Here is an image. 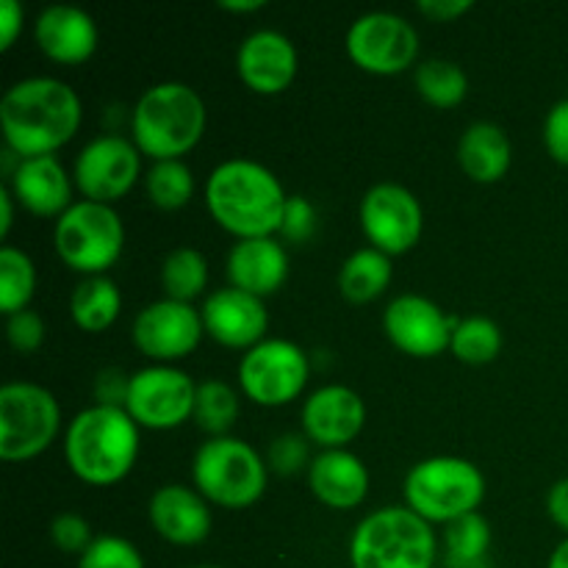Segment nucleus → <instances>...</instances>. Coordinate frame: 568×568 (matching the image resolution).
<instances>
[{
	"label": "nucleus",
	"instance_id": "obj_28",
	"mask_svg": "<svg viewBox=\"0 0 568 568\" xmlns=\"http://www.w3.org/2000/svg\"><path fill=\"white\" fill-rule=\"evenodd\" d=\"M161 286L166 300L192 305L209 286V261L194 247H175L161 264Z\"/></svg>",
	"mask_w": 568,
	"mask_h": 568
},
{
	"label": "nucleus",
	"instance_id": "obj_14",
	"mask_svg": "<svg viewBox=\"0 0 568 568\" xmlns=\"http://www.w3.org/2000/svg\"><path fill=\"white\" fill-rule=\"evenodd\" d=\"M361 227L375 250L405 255L419 244L425 211L416 194L399 183H375L361 200Z\"/></svg>",
	"mask_w": 568,
	"mask_h": 568
},
{
	"label": "nucleus",
	"instance_id": "obj_20",
	"mask_svg": "<svg viewBox=\"0 0 568 568\" xmlns=\"http://www.w3.org/2000/svg\"><path fill=\"white\" fill-rule=\"evenodd\" d=\"M148 516L153 530L175 547H197L211 532L209 499L197 488L178 486V483L161 486L150 497Z\"/></svg>",
	"mask_w": 568,
	"mask_h": 568
},
{
	"label": "nucleus",
	"instance_id": "obj_6",
	"mask_svg": "<svg viewBox=\"0 0 568 568\" xmlns=\"http://www.w3.org/2000/svg\"><path fill=\"white\" fill-rule=\"evenodd\" d=\"M405 508L430 525H449L477 514L486 499V477L471 460L455 455L425 458L405 475Z\"/></svg>",
	"mask_w": 568,
	"mask_h": 568
},
{
	"label": "nucleus",
	"instance_id": "obj_23",
	"mask_svg": "<svg viewBox=\"0 0 568 568\" xmlns=\"http://www.w3.org/2000/svg\"><path fill=\"white\" fill-rule=\"evenodd\" d=\"M288 277V253L275 236L244 239L227 253V281L253 297H272Z\"/></svg>",
	"mask_w": 568,
	"mask_h": 568
},
{
	"label": "nucleus",
	"instance_id": "obj_43",
	"mask_svg": "<svg viewBox=\"0 0 568 568\" xmlns=\"http://www.w3.org/2000/svg\"><path fill=\"white\" fill-rule=\"evenodd\" d=\"M416 9L433 22H453L471 9V0H419Z\"/></svg>",
	"mask_w": 568,
	"mask_h": 568
},
{
	"label": "nucleus",
	"instance_id": "obj_16",
	"mask_svg": "<svg viewBox=\"0 0 568 568\" xmlns=\"http://www.w3.org/2000/svg\"><path fill=\"white\" fill-rule=\"evenodd\" d=\"M455 316H447L433 300L422 294H399L383 314L388 342L414 358H436L453 344Z\"/></svg>",
	"mask_w": 568,
	"mask_h": 568
},
{
	"label": "nucleus",
	"instance_id": "obj_8",
	"mask_svg": "<svg viewBox=\"0 0 568 568\" xmlns=\"http://www.w3.org/2000/svg\"><path fill=\"white\" fill-rule=\"evenodd\" d=\"M53 247L70 270L94 277L109 272L125 247V227L111 205L78 200L55 220Z\"/></svg>",
	"mask_w": 568,
	"mask_h": 568
},
{
	"label": "nucleus",
	"instance_id": "obj_5",
	"mask_svg": "<svg viewBox=\"0 0 568 568\" xmlns=\"http://www.w3.org/2000/svg\"><path fill=\"white\" fill-rule=\"evenodd\" d=\"M438 538L410 508H381L349 538L353 568H436Z\"/></svg>",
	"mask_w": 568,
	"mask_h": 568
},
{
	"label": "nucleus",
	"instance_id": "obj_1",
	"mask_svg": "<svg viewBox=\"0 0 568 568\" xmlns=\"http://www.w3.org/2000/svg\"><path fill=\"white\" fill-rule=\"evenodd\" d=\"M81 116V98L59 78H26L0 100V128L17 159L55 155L78 133Z\"/></svg>",
	"mask_w": 568,
	"mask_h": 568
},
{
	"label": "nucleus",
	"instance_id": "obj_44",
	"mask_svg": "<svg viewBox=\"0 0 568 568\" xmlns=\"http://www.w3.org/2000/svg\"><path fill=\"white\" fill-rule=\"evenodd\" d=\"M547 514L560 530L568 532V477L558 480L547 494Z\"/></svg>",
	"mask_w": 568,
	"mask_h": 568
},
{
	"label": "nucleus",
	"instance_id": "obj_47",
	"mask_svg": "<svg viewBox=\"0 0 568 568\" xmlns=\"http://www.w3.org/2000/svg\"><path fill=\"white\" fill-rule=\"evenodd\" d=\"M547 568H568V538L566 541H560L558 547H555V552L549 555Z\"/></svg>",
	"mask_w": 568,
	"mask_h": 568
},
{
	"label": "nucleus",
	"instance_id": "obj_27",
	"mask_svg": "<svg viewBox=\"0 0 568 568\" xmlns=\"http://www.w3.org/2000/svg\"><path fill=\"white\" fill-rule=\"evenodd\" d=\"M122 311L120 288L111 277H83L70 297V316L83 333H103L116 322Z\"/></svg>",
	"mask_w": 568,
	"mask_h": 568
},
{
	"label": "nucleus",
	"instance_id": "obj_19",
	"mask_svg": "<svg viewBox=\"0 0 568 568\" xmlns=\"http://www.w3.org/2000/svg\"><path fill=\"white\" fill-rule=\"evenodd\" d=\"M297 67L300 59L292 39L270 28L250 33L236 53V72L244 87L266 98L286 92L297 78Z\"/></svg>",
	"mask_w": 568,
	"mask_h": 568
},
{
	"label": "nucleus",
	"instance_id": "obj_35",
	"mask_svg": "<svg viewBox=\"0 0 568 568\" xmlns=\"http://www.w3.org/2000/svg\"><path fill=\"white\" fill-rule=\"evenodd\" d=\"M78 568H144L142 552L122 536H98L78 558Z\"/></svg>",
	"mask_w": 568,
	"mask_h": 568
},
{
	"label": "nucleus",
	"instance_id": "obj_40",
	"mask_svg": "<svg viewBox=\"0 0 568 568\" xmlns=\"http://www.w3.org/2000/svg\"><path fill=\"white\" fill-rule=\"evenodd\" d=\"M544 144L558 164L568 166V100H560L549 109L544 120Z\"/></svg>",
	"mask_w": 568,
	"mask_h": 568
},
{
	"label": "nucleus",
	"instance_id": "obj_10",
	"mask_svg": "<svg viewBox=\"0 0 568 568\" xmlns=\"http://www.w3.org/2000/svg\"><path fill=\"white\" fill-rule=\"evenodd\" d=\"M311 361L286 338H266L242 355L239 383L244 397L261 408H281L297 399L308 386Z\"/></svg>",
	"mask_w": 568,
	"mask_h": 568
},
{
	"label": "nucleus",
	"instance_id": "obj_31",
	"mask_svg": "<svg viewBox=\"0 0 568 568\" xmlns=\"http://www.w3.org/2000/svg\"><path fill=\"white\" fill-rule=\"evenodd\" d=\"M194 425L211 438L227 436L239 419V394L222 381L197 383V399H194Z\"/></svg>",
	"mask_w": 568,
	"mask_h": 568
},
{
	"label": "nucleus",
	"instance_id": "obj_45",
	"mask_svg": "<svg viewBox=\"0 0 568 568\" xmlns=\"http://www.w3.org/2000/svg\"><path fill=\"white\" fill-rule=\"evenodd\" d=\"M14 194L9 189H0V239L9 236L11 225H14Z\"/></svg>",
	"mask_w": 568,
	"mask_h": 568
},
{
	"label": "nucleus",
	"instance_id": "obj_18",
	"mask_svg": "<svg viewBox=\"0 0 568 568\" xmlns=\"http://www.w3.org/2000/svg\"><path fill=\"white\" fill-rule=\"evenodd\" d=\"M366 405L347 386H322L303 405V436L322 449H344L361 436Z\"/></svg>",
	"mask_w": 568,
	"mask_h": 568
},
{
	"label": "nucleus",
	"instance_id": "obj_36",
	"mask_svg": "<svg viewBox=\"0 0 568 568\" xmlns=\"http://www.w3.org/2000/svg\"><path fill=\"white\" fill-rule=\"evenodd\" d=\"M50 538H53L55 549L81 558L98 536H94L92 525L81 514H59L53 519V525H50Z\"/></svg>",
	"mask_w": 568,
	"mask_h": 568
},
{
	"label": "nucleus",
	"instance_id": "obj_42",
	"mask_svg": "<svg viewBox=\"0 0 568 568\" xmlns=\"http://www.w3.org/2000/svg\"><path fill=\"white\" fill-rule=\"evenodd\" d=\"M22 6L17 0H0V50H11L22 31Z\"/></svg>",
	"mask_w": 568,
	"mask_h": 568
},
{
	"label": "nucleus",
	"instance_id": "obj_15",
	"mask_svg": "<svg viewBox=\"0 0 568 568\" xmlns=\"http://www.w3.org/2000/svg\"><path fill=\"white\" fill-rule=\"evenodd\" d=\"M205 336L203 316L194 305L175 303V300H159L144 305L133 320L131 338L144 358L155 364L170 366L200 347Z\"/></svg>",
	"mask_w": 568,
	"mask_h": 568
},
{
	"label": "nucleus",
	"instance_id": "obj_26",
	"mask_svg": "<svg viewBox=\"0 0 568 568\" xmlns=\"http://www.w3.org/2000/svg\"><path fill=\"white\" fill-rule=\"evenodd\" d=\"M392 258L375 247L355 250L338 272V288L353 305H366L381 297L392 283Z\"/></svg>",
	"mask_w": 568,
	"mask_h": 568
},
{
	"label": "nucleus",
	"instance_id": "obj_22",
	"mask_svg": "<svg viewBox=\"0 0 568 568\" xmlns=\"http://www.w3.org/2000/svg\"><path fill=\"white\" fill-rule=\"evenodd\" d=\"M9 192L33 216H55L59 220L72 205V181L55 155L17 161Z\"/></svg>",
	"mask_w": 568,
	"mask_h": 568
},
{
	"label": "nucleus",
	"instance_id": "obj_37",
	"mask_svg": "<svg viewBox=\"0 0 568 568\" xmlns=\"http://www.w3.org/2000/svg\"><path fill=\"white\" fill-rule=\"evenodd\" d=\"M44 333H48L44 320L31 308L17 311V314H11L9 322H6V336H9V344L22 355L37 353V349L44 344Z\"/></svg>",
	"mask_w": 568,
	"mask_h": 568
},
{
	"label": "nucleus",
	"instance_id": "obj_13",
	"mask_svg": "<svg viewBox=\"0 0 568 568\" xmlns=\"http://www.w3.org/2000/svg\"><path fill=\"white\" fill-rule=\"evenodd\" d=\"M142 175V153L133 139L103 133L78 153L72 178L83 200L111 205L122 200Z\"/></svg>",
	"mask_w": 568,
	"mask_h": 568
},
{
	"label": "nucleus",
	"instance_id": "obj_29",
	"mask_svg": "<svg viewBox=\"0 0 568 568\" xmlns=\"http://www.w3.org/2000/svg\"><path fill=\"white\" fill-rule=\"evenodd\" d=\"M416 92L436 109H455L469 94V78L455 61L427 59L414 70Z\"/></svg>",
	"mask_w": 568,
	"mask_h": 568
},
{
	"label": "nucleus",
	"instance_id": "obj_30",
	"mask_svg": "<svg viewBox=\"0 0 568 568\" xmlns=\"http://www.w3.org/2000/svg\"><path fill=\"white\" fill-rule=\"evenodd\" d=\"M144 192L150 203L161 211L186 209L194 197V175L181 159L153 161L144 175Z\"/></svg>",
	"mask_w": 568,
	"mask_h": 568
},
{
	"label": "nucleus",
	"instance_id": "obj_17",
	"mask_svg": "<svg viewBox=\"0 0 568 568\" xmlns=\"http://www.w3.org/2000/svg\"><path fill=\"white\" fill-rule=\"evenodd\" d=\"M200 316H203L205 336L227 349H253L255 344L266 342L270 331V311L264 300L233 286L209 294Z\"/></svg>",
	"mask_w": 568,
	"mask_h": 568
},
{
	"label": "nucleus",
	"instance_id": "obj_38",
	"mask_svg": "<svg viewBox=\"0 0 568 568\" xmlns=\"http://www.w3.org/2000/svg\"><path fill=\"white\" fill-rule=\"evenodd\" d=\"M316 227V211L303 194H292L286 203V211H283L281 222V236L292 244L308 242L311 233Z\"/></svg>",
	"mask_w": 568,
	"mask_h": 568
},
{
	"label": "nucleus",
	"instance_id": "obj_24",
	"mask_svg": "<svg viewBox=\"0 0 568 568\" xmlns=\"http://www.w3.org/2000/svg\"><path fill=\"white\" fill-rule=\"evenodd\" d=\"M311 494L333 510H353L369 494V471L347 449H322L308 466Z\"/></svg>",
	"mask_w": 568,
	"mask_h": 568
},
{
	"label": "nucleus",
	"instance_id": "obj_21",
	"mask_svg": "<svg viewBox=\"0 0 568 568\" xmlns=\"http://www.w3.org/2000/svg\"><path fill=\"white\" fill-rule=\"evenodd\" d=\"M39 50L55 64H83L98 50V26L78 6H48L33 22Z\"/></svg>",
	"mask_w": 568,
	"mask_h": 568
},
{
	"label": "nucleus",
	"instance_id": "obj_33",
	"mask_svg": "<svg viewBox=\"0 0 568 568\" xmlns=\"http://www.w3.org/2000/svg\"><path fill=\"white\" fill-rule=\"evenodd\" d=\"M449 349H453L455 358L464 361V364H491L499 355V349H503V331H499L497 322H491L488 316L458 320Z\"/></svg>",
	"mask_w": 568,
	"mask_h": 568
},
{
	"label": "nucleus",
	"instance_id": "obj_11",
	"mask_svg": "<svg viewBox=\"0 0 568 568\" xmlns=\"http://www.w3.org/2000/svg\"><path fill=\"white\" fill-rule=\"evenodd\" d=\"M344 48L358 70L369 75H399L416 64L419 33L405 17L369 11L349 26Z\"/></svg>",
	"mask_w": 568,
	"mask_h": 568
},
{
	"label": "nucleus",
	"instance_id": "obj_48",
	"mask_svg": "<svg viewBox=\"0 0 568 568\" xmlns=\"http://www.w3.org/2000/svg\"><path fill=\"white\" fill-rule=\"evenodd\" d=\"M192 568H222V566H192Z\"/></svg>",
	"mask_w": 568,
	"mask_h": 568
},
{
	"label": "nucleus",
	"instance_id": "obj_3",
	"mask_svg": "<svg viewBox=\"0 0 568 568\" xmlns=\"http://www.w3.org/2000/svg\"><path fill=\"white\" fill-rule=\"evenodd\" d=\"M64 458L78 480L89 486H114L136 466L139 425L125 408L92 405L67 427Z\"/></svg>",
	"mask_w": 568,
	"mask_h": 568
},
{
	"label": "nucleus",
	"instance_id": "obj_34",
	"mask_svg": "<svg viewBox=\"0 0 568 568\" xmlns=\"http://www.w3.org/2000/svg\"><path fill=\"white\" fill-rule=\"evenodd\" d=\"M444 547H447L449 566H477L486 558L491 547V527L480 514L460 516L449 521L444 532Z\"/></svg>",
	"mask_w": 568,
	"mask_h": 568
},
{
	"label": "nucleus",
	"instance_id": "obj_46",
	"mask_svg": "<svg viewBox=\"0 0 568 568\" xmlns=\"http://www.w3.org/2000/svg\"><path fill=\"white\" fill-rule=\"evenodd\" d=\"M222 11H233V14H253V11L266 9V0H222Z\"/></svg>",
	"mask_w": 568,
	"mask_h": 568
},
{
	"label": "nucleus",
	"instance_id": "obj_9",
	"mask_svg": "<svg viewBox=\"0 0 568 568\" xmlns=\"http://www.w3.org/2000/svg\"><path fill=\"white\" fill-rule=\"evenodd\" d=\"M61 430V408L44 386L11 381L0 388V458L22 464L42 455Z\"/></svg>",
	"mask_w": 568,
	"mask_h": 568
},
{
	"label": "nucleus",
	"instance_id": "obj_2",
	"mask_svg": "<svg viewBox=\"0 0 568 568\" xmlns=\"http://www.w3.org/2000/svg\"><path fill=\"white\" fill-rule=\"evenodd\" d=\"M288 194L275 172L250 159H231L214 166L205 181V205L216 225L244 239H270L281 233Z\"/></svg>",
	"mask_w": 568,
	"mask_h": 568
},
{
	"label": "nucleus",
	"instance_id": "obj_7",
	"mask_svg": "<svg viewBox=\"0 0 568 568\" xmlns=\"http://www.w3.org/2000/svg\"><path fill=\"white\" fill-rule=\"evenodd\" d=\"M266 464L247 442L231 436L209 438L194 453L192 483L209 503L244 510L266 491Z\"/></svg>",
	"mask_w": 568,
	"mask_h": 568
},
{
	"label": "nucleus",
	"instance_id": "obj_25",
	"mask_svg": "<svg viewBox=\"0 0 568 568\" xmlns=\"http://www.w3.org/2000/svg\"><path fill=\"white\" fill-rule=\"evenodd\" d=\"M514 144L494 122H475L458 142V164L475 183H497L508 175Z\"/></svg>",
	"mask_w": 568,
	"mask_h": 568
},
{
	"label": "nucleus",
	"instance_id": "obj_12",
	"mask_svg": "<svg viewBox=\"0 0 568 568\" xmlns=\"http://www.w3.org/2000/svg\"><path fill=\"white\" fill-rule=\"evenodd\" d=\"M197 383L175 366L153 364L133 372L125 410L144 430H175L194 416Z\"/></svg>",
	"mask_w": 568,
	"mask_h": 568
},
{
	"label": "nucleus",
	"instance_id": "obj_4",
	"mask_svg": "<svg viewBox=\"0 0 568 568\" xmlns=\"http://www.w3.org/2000/svg\"><path fill=\"white\" fill-rule=\"evenodd\" d=\"M205 100L181 81L150 87L131 114L133 144L153 161H178L200 144L205 133Z\"/></svg>",
	"mask_w": 568,
	"mask_h": 568
},
{
	"label": "nucleus",
	"instance_id": "obj_41",
	"mask_svg": "<svg viewBox=\"0 0 568 568\" xmlns=\"http://www.w3.org/2000/svg\"><path fill=\"white\" fill-rule=\"evenodd\" d=\"M128 388H131V375L122 369H103L94 381V405H109V408H125Z\"/></svg>",
	"mask_w": 568,
	"mask_h": 568
},
{
	"label": "nucleus",
	"instance_id": "obj_39",
	"mask_svg": "<svg viewBox=\"0 0 568 568\" xmlns=\"http://www.w3.org/2000/svg\"><path fill=\"white\" fill-rule=\"evenodd\" d=\"M305 464H308V438L286 433L272 442L270 466L277 475H297Z\"/></svg>",
	"mask_w": 568,
	"mask_h": 568
},
{
	"label": "nucleus",
	"instance_id": "obj_32",
	"mask_svg": "<svg viewBox=\"0 0 568 568\" xmlns=\"http://www.w3.org/2000/svg\"><path fill=\"white\" fill-rule=\"evenodd\" d=\"M37 288V266L20 247L0 250V311L6 316L26 311Z\"/></svg>",
	"mask_w": 568,
	"mask_h": 568
}]
</instances>
